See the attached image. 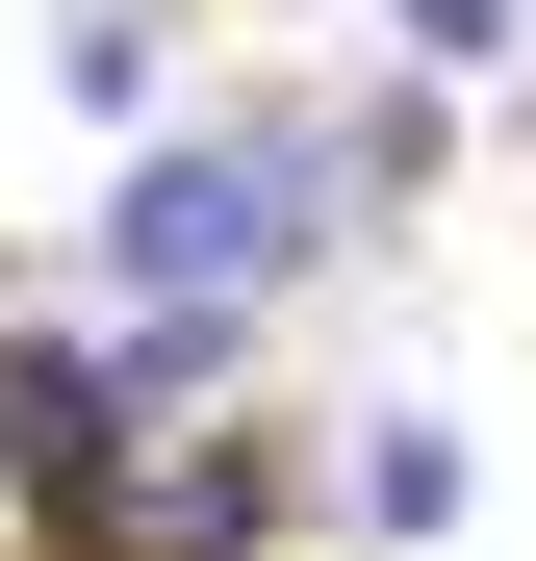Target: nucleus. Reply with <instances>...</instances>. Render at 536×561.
Returning a JSON list of instances; mask_svg holds the SVG:
<instances>
[{"instance_id":"f257e3e1","label":"nucleus","mask_w":536,"mask_h":561,"mask_svg":"<svg viewBox=\"0 0 536 561\" xmlns=\"http://www.w3.org/2000/svg\"><path fill=\"white\" fill-rule=\"evenodd\" d=\"M282 255H307V153H255V128H205V153H128V205H103V280L153 332H230V307H282Z\"/></svg>"},{"instance_id":"f03ea898","label":"nucleus","mask_w":536,"mask_h":561,"mask_svg":"<svg viewBox=\"0 0 536 561\" xmlns=\"http://www.w3.org/2000/svg\"><path fill=\"white\" fill-rule=\"evenodd\" d=\"M77 485H128V357L0 332V511H77Z\"/></svg>"},{"instance_id":"7ed1b4c3","label":"nucleus","mask_w":536,"mask_h":561,"mask_svg":"<svg viewBox=\"0 0 536 561\" xmlns=\"http://www.w3.org/2000/svg\"><path fill=\"white\" fill-rule=\"evenodd\" d=\"M255 511H282V485L205 434V459H128V485H77V511H52V561H255Z\"/></svg>"},{"instance_id":"20e7f679","label":"nucleus","mask_w":536,"mask_h":561,"mask_svg":"<svg viewBox=\"0 0 536 561\" xmlns=\"http://www.w3.org/2000/svg\"><path fill=\"white\" fill-rule=\"evenodd\" d=\"M332 511H357V536H460V434H434V409H384V434L332 459Z\"/></svg>"},{"instance_id":"39448f33","label":"nucleus","mask_w":536,"mask_h":561,"mask_svg":"<svg viewBox=\"0 0 536 561\" xmlns=\"http://www.w3.org/2000/svg\"><path fill=\"white\" fill-rule=\"evenodd\" d=\"M384 26H409V51H511V0H384Z\"/></svg>"}]
</instances>
